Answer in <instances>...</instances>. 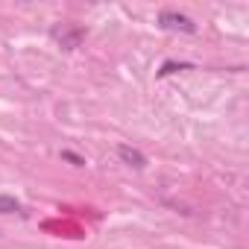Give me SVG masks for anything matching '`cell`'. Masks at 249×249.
Returning <instances> with one entry per match:
<instances>
[{"instance_id": "6da1fadb", "label": "cell", "mask_w": 249, "mask_h": 249, "mask_svg": "<svg viewBox=\"0 0 249 249\" xmlns=\"http://www.w3.org/2000/svg\"><path fill=\"white\" fill-rule=\"evenodd\" d=\"M159 27H161V30H170V33H182V36H194V33H196L194 18L182 15V12H173V9H164V12L159 15Z\"/></svg>"}, {"instance_id": "7a4b0ae2", "label": "cell", "mask_w": 249, "mask_h": 249, "mask_svg": "<svg viewBox=\"0 0 249 249\" xmlns=\"http://www.w3.org/2000/svg\"><path fill=\"white\" fill-rule=\"evenodd\" d=\"M117 159L126 164V167H132V170H144L147 167V156L141 150L129 147V144H117Z\"/></svg>"}, {"instance_id": "3957f363", "label": "cell", "mask_w": 249, "mask_h": 249, "mask_svg": "<svg viewBox=\"0 0 249 249\" xmlns=\"http://www.w3.org/2000/svg\"><path fill=\"white\" fill-rule=\"evenodd\" d=\"M53 36H56V38L62 41V47H65V50H73V47L79 44V38H82V30L76 27V30H73L71 36H68V33H62V30H53Z\"/></svg>"}, {"instance_id": "277c9868", "label": "cell", "mask_w": 249, "mask_h": 249, "mask_svg": "<svg viewBox=\"0 0 249 249\" xmlns=\"http://www.w3.org/2000/svg\"><path fill=\"white\" fill-rule=\"evenodd\" d=\"M15 211H21V202L9 194H0V214H15Z\"/></svg>"}, {"instance_id": "5b68a950", "label": "cell", "mask_w": 249, "mask_h": 249, "mask_svg": "<svg viewBox=\"0 0 249 249\" xmlns=\"http://www.w3.org/2000/svg\"><path fill=\"white\" fill-rule=\"evenodd\" d=\"M194 65H188V62H164L161 65V71H159V76H170V73H176V71H191Z\"/></svg>"}, {"instance_id": "8992f818", "label": "cell", "mask_w": 249, "mask_h": 249, "mask_svg": "<svg viewBox=\"0 0 249 249\" xmlns=\"http://www.w3.org/2000/svg\"><path fill=\"white\" fill-rule=\"evenodd\" d=\"M62 159H65V161H71L73 167H82V164H85V159H82V156H76V153H71V150H62Z\"/></svg>"}]
</instances>
